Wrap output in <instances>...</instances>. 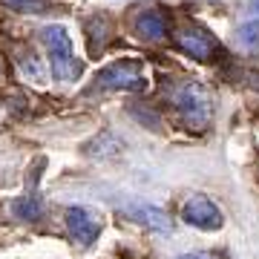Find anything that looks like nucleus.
<instances>
[{"instance_id":"f257e3e1","label":"nucleus","mask_w":259,"mask_h":259,"mask_svg":"<svg viewBox=\"0 0 259 259\" xmlns=\"http://www.w3.org/2000/svg\"><path fill=\"white\" fill-rule=\"evenodd\" d=\"M40 37H44V47L49 52V66H52V75L58 81H75L81 75V64L75 61V49H72V37L64 26H44L40 29Z\"/></svg>"},{"instance_id":"f03ea898","label":"nucleus","mask_w":259,"mask_h":259,"mask_svg":"<svg viewBox=\"0 0 259 259\" xmlns=\"http://www.w3.org/2000/svg\"><path fill=\"white\" fill-rule=\"evenodd\" d=\"M182 118L190 130H204L210 124V115H213V101H210V93L207 87L199 81H185L182 87L176 90L173 95Z\"/></svg>"},{"instance_id":"7ed1b4c3","label":"nucleus","mask_w":259,"mask_h":259,"mask_svg":"<svg viewBox=\"0 0 259 259\" xmlns=\"http://www.w3.org/2000/svg\"><path fill=\"white\" fill-rule=\"evenodd\" d=\"M95 90H121V93H141L147 90V69L141 61L124 58L115 64L104 66L95 75Z\"/></svg>"},{"instance_id":"20e7f679","label":"nucleus","mask_w":259,"mask_h":259,"mask_svg":"<svg viewBox=\"0 0 259 259\" xmlns=\"http://www.w3.org/2000/svg\"><path fill=\"white\" fill-rule=\"evenodd\" d=\"M182 219H185L190 228H199V231H219L222 228V210L213 204V199H207V196L196 193L190 196L185 202V207H182Z\"/></svg>"},{"instance_id":"39448f33","label":"nucleus","mask_w":259,"mask_h":259,"mask_svg":"<svg viewBox=\"0 0 259 259\" xmlns=\"http://www.w3.org/2000/svg\"><path fill=\"white\" fill-rule=\"evenodd\" d=\"M66 228H69V236H72L81 248L93 245L101 233V219L95 216L90 207H69L66 210Z\"/></svg>"},{"instance_id":"423d86ee","label":"nucleus","mask_w":259,"mask_h":259,"mask_svg":"<svg viewBox=\"0 0 259 259\" xmlns=\"http://www.w3.org/2000/svg\"><path fill=\"white\" fill-rule=\"evenodd\" d=\"M176 44H179V49H182L185 55L196 58V61H207V58L216 52V37L207 35V32L199 29V26H187L185 32H179Z\"/></svg>"},{"instance_id":"0eeeda50","label":"nucleus","mask_w":259,"mask_h":259,"mask_svg":"<svg viewBox=\"0 0 259 259\" xmlns=\"http://www.w3.org/2000/svg\"><path fill=\"white\" fill-rule=\"evenodd\" d=\"M136 35H139L141 40H161V37L167 35L164 15H161V12H156V9L141 12L139 18H136Z\"/></svg>"},{"instance_id":"6e6552de","label":"nucleus","mask_w":259,"mask_h":259,"mask_svg":"<svg viewBox=\"0 0 259 259\" xmlns=\"http://www.w3.org/2000/svg\"><path fill=\"white\" fill-rule=\"evenodd\" d=\"M35 185H37V173L32 176V187H29L20 199L12 202V213H15L18 219H23V222H35V219H40V213H44V204H40V199H37V193H35Z\"/></svg>"},{"instance_id":"1a4fd4ad","label":"nucleus","mask_w":259,"mask_h":259,"mask_svg":"<svg viewBox=\"0 0 259 259\" xmlns=\"http://www.w3.org/2000/svg\"><path fill=\"white\" fill-rule=\"evenodd\" d=\"M139 222L147 225L150 231L156 233H173V222H170V216H167L164 210H158V207H150V204H144V207H139Z\"/></svg>"},{"instance_id":"9d476101","label":"nucleus","mask_w":259,"mask_h":259,"mask_svg":"<svg viewBox=\"0 0 259 259\" xmlns=\"http://www.w3.org/2000/svg\"><path fill=\"white\" fill-rule=\"evenodd\" d=\"M236 40H239V47L245 49H256L259 47V20L256 18H248L236 29Z\"/></svg>"},{"instance_id":"9b49d317","label":"nucleus","mask_w":259,"mask_h":259,"mask_svg":"<svg viewBox=\"0 0 259 259\" xmlns=\"http://www.w3.org/2000/svg\"><path fill=\"white\" fill-rule=\"evenodd\" d=\"M9 9L15 12H26V15H44V9H47V3L44 0H3Z\"/></svg>"},{"instance_id":"f8f14e48","label":"nucleus","mask_w":259,"mask_h":259,"mask_svg":"<svg viewBox=\"0 0 259 259\" xmlns=\"http://www.w3.org/2000/svg\"><path fill=\"white\" fill-rule=\"evenodd\" d=\"M176 259H219V256H213V253H204V250H199V253H185V256H176Z\"/></svg>"},{"instance_id":"ddd939ff","label":"nucleus","mask_w":259,"mask_h":259,"mask_svg":"<svg viewBox=\"0 0 259 259\" xmlns=\"http://www.w3.org/2000/svg\"><path fill=\"white\" fill-rule=\"evenodd\" d=\"M248 18H256L259 20V0H250V3H248Z\"/></svg>"}]
</instances>
